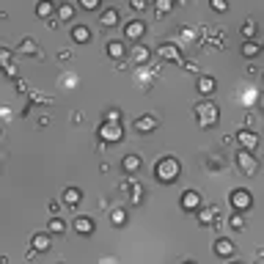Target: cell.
I'll return each instance as SVG.
<instances>
[{
    "label": "cell",
    "mask_w": 264,
    "mask_h": 264,
    "mask_svg": "<svg viewBox=\"0 0 264 264\" xmlns=\"http://www.w3.org/2000/svg\"><path fill=\"white\" fill-rule=\"evenodd\" d=\"M151 173H154V179L160 182V185H173V182H179V176H182V163L176 157L165 154L154 163Z\"/></svg>",
    "instance_id": "obj_1"
},
{
    "label": "cell",
    "mask_w": 264,
    "mask_h": 264,
    "mask_svg": "<svg viewBox=\"0 0 264 264\" xmlns=\"http://www.w3.org/2000/svg\"><path fill=\"white\" fill-rule=\"evenodd\" d=\"M218 121H220V108L215 105V102H209V99L198 102L196 105V124L201 127V130H212Z\"/></svg>",
    "instance_id": "obj_2"
},
{
    "label": "cell",
    "mask_w": 264,
    "mask_h": 264,
    "mask_svg": "<svg viewBox=\"0 0 264 264\" xmlns=\"http://www.w3.org/2000/svg\"><path fill=\"white\" fill-rule=\"evenodd\" d=\"M118 193H121L132 206H140L143 198H146V190H143V185H140L138 179H135V176H127L121 185H118Z\"/></svg>",
    "instance_id": "obj_3"
},
{
    "label": "cell",
    "mask_w": 264,
    "mask_h": 264,
    "mask_svg": "<svg viewBox=\"0 0 264 264\" xmlns=\"http://www.w3.org/2000/svg\"><path fill=\"white\" fill-rule=\"evenodd\" d=\"M234 163H237V168H239V173H242V176H251V179H253L256 173H259V168H261L259 157H256L253 151H242V149L237 151Z\"/></svg>",
    "instance_id": "obj_4"
},
{
    "label": "cell",
    "mask_w": 264,
    "mask_h": 264,
    "mask_svg": "<svg viewBox=\"0 0 264 264\" xmlns=\"http://www.w3.org/2000/svg\"><path fill=\"white\" fill-rule=\"evenodd\" d=\"M228 201H231V206H234V212H242V215H245V212L253 206V196H251V190L237 187V190H231Z\"/></svg>",
    "instance_id": "obj_5"
},
{
    "label": "cell",
    "mask_w": 264,
    "mask_h": 264,
    "mask_svg": "<svg viewBox=\"0 0 264 264\" xmlns=\"http://www.w3.org/2000/svg\"><path fill=\"white\" fill-rule=\"evenodd\" d=\"M173 39H176V44H179V47H201L198 30H193L190 25H179V28H176V33H173Z\"/></svg>",
    "instance_id": "obj_6"
},
{
    "label": "cell",
    "mask_w": 264,
    "mask_h": 264,
    "mask_svg": "<svg viewBox=\"0 0 264 264\" xmlns=\"http://www.w3.org/2000/svg\"><path fill=\"white\" fill-rule=\"evenodd\" d=\"M234 140H237V146L242 151H253V154H256V149H259V135H256L253 130H245V127H239V130H237Z\"/></svg>",
    "instance_id": "obj_7"
},
{
    "label": "cell",
    "mask_w": 264,
    "mask_h": 264,
    "mask_svg": "<svg viewBox=\"0 0 264 264\" xmlns=\"http://www.w3.org/2000/svg\"><path fill=\"white\" fill-rule=\"evenodd\" d=\"M157 58L160 61H168V63H182L185 58H182V47L176 42H163L157 47Z\"/></svg>",
    "instance_id": "obj_8"
},
{
    "label": "cell",
    "mask_w": 264,
    "mask_h": 264,
    "mask_svg": "<svg viewBox=\"0 0 264 264\" xmlns=\"http://www.w3.org/2000/svg\"><path fill=\"white\" fill-rule=\"evenodd\" d=\"M99 140H102V143H121V140H124V127H121V124H108V121H102V124H99Z\"/></svg>",
    "instance_id": "obj_9"
},
{
    "label": "cell",
    "mask_w": 264,
    "mask_h": 264,
    "mask_svg": "<svg viewBox=\"0 0 264 264\" xmlns=\"http://www.w3.org/2000/svg\"><path fill=\"white\" fill-rule=\"evenodd\" d=\"M105 52H108V58H113L116 63L130 58V47H127V42H121V39H108V42H105Z\"/></svg>",
    "instance_id": "obj_10"
},
{
    "label": "cell",
    "mask_w": 264,
    "mask_h": 264,
    "mask_svg": "<svg viewBox=\"0 0 264 264\" xmlns=\"http://www.w3.org/2000/svg\"><path fill=\"white\" fill-rule=\"evenodd\" d=\"M132 130L138 132V135H151L154 130H160V118L151 116V113H143V116H138L132 121Z\"/></svg>",
    "instance_id": "obj_11"
},
{
    "label": "cell",
    "mask_w": 264,
    "mask_h": 264,
    "mask_svg": "<svg viewBox=\"0 0 264 264\" xmlns=\"http://www.w3.org/2000/svg\"><path fill=\"white\" fill-rule=\"evenodd\" d=\"M143 36H146V22H143V20H130L124 25V39L130 44H140Z\"/></svg>",
    "instance_id": "obj_12"
},
{
    "label": "cell",
    "mask_w": 264,
    "mask_h": 264,
    "mask_svg": "<svg viewBox=\"0 0 264 264\" xmlns=\"http://www.w3.org/2000/svg\"><path fill=\"white\" fill-rule=\"evenodd\" d=\"M17 52L20 55H30V58H36V61H44V52H42V47H39V42L33 36H22L20 44H17Z\"/></svg>",
    "instance_id": "obj_13"
},
{
    "label": "cell",
    "mask_w": 264,
    "mask_h": 264,
    "mask_svg": "<svg viewBox=\"0 0 264 264\" xmlns=\"http://www.w3.org/2000/svg\"><path fill=\"white\" fill-rule=\"evenodd\" d=\"M196 218H198V223H201V226H215L218 220H223V209H220L218 204L201 206V209L196 212Z\"/></svg>",
    "instance_id": "obj_14"
},
{
    "label": "cell",
    "mask_w": 264,
    "mask_h": 264,
    "mask_svg": "<svg viewBox=\"0 0 264 264\" xmlns=\"http://www.w3.org/2000/svg\"><path fill=\"white\" fill-rule=\"evenodd\" d=\"M130 63H132V66H149V63H151V50L146 44H132Z\"/></svg>",
    "instance_id": "obj_15"
},
{
    "label": "cell",
    "mask_w": 264,
    "mask_h": 264,
    "mask_svg": "<svg viewBox=\"0 0 264 264\" xmlns=\"http://www.w3.org/2000/svg\"><path fill=\"white\" fill-rule=\"evenodd\" d=\"M204 206V196L198 190H185L182 193V209L185 212H198Z\"/></svg>",
    "instance_id": "obj_16"
},
{
    "label": "cell",
    "mask_w": 264,
    "mask_h": 264,
    "mask_svg": "<svg viewBox=\"0 0 264 264\" xmlns=\"http://www.w3.org/2000/svg\"><path fill=\"white\" fill-rule=\"evenodd\" d=\"M212 253H215V256H220V259H234L237 245L231 242L228 237H218V239H215V245H212Z\"/></svg>",
    "instance_id": "obj_17"
},
{
    "label": "cell",
    "mask_w": 264,
    "mask_h": 264,
    "mask_svg": "<svg viewBox=\"0 0 264 264\" xmlns=\"http://www.w3.org/2000/svg\"><path fill=\"white\" fill-rule=\"evenodd\" d=\"M72 228H75L80 237H91L94 231H97V223H94V218H88V215H77V218L72 220Z\"/></svg>",
    "instance_id": "obj_18"
},
{
    "label": "cell",
    "mask_w": 264,
    "mask_h": 264,
    "mask_svg": "<svg viewBox=\"0 0 264 264\" xmlns=\"http://www.w3.org/2000/svg\"><path fill=\"white\" fill-rule=\"evenodd\" d=\"M140 168H143V157H140V154H135V151L124 154V160H121V171H124L127 176H138Z\"/></svg>",
    "instance_id": "obj_19"
},
{
    "label": "cell",
    "mask_w": 264,
    "mask_h": 264,
    "mask_svg": "<svg viewBox=\"0 0 264 264\" xmlns=\"http://www.w3.org/2000/svg\"><path fill=\"white\" fill-rule=\"evenodd\" d=\"M196 88L201 97H212L215 91H218V80H215L212 75H198L196 77Z\"/></svg>",
    "instance_id": "obj_20"
},
{
    "label": "cell",
    "mask_w": 264,
    "mask_h": 264,
    "mask_svg": "<svg viewBox=\"0 0 264 264\" xmlns=\"http://www.w3.org/2000/svg\"><path fill=\"white\" fill-rule=\"evenodd\" d=\"M80 201H83V193H80L77 187H66V190L61 193V204L66 206V209H75Z\"/></svg>",
    "instance_id": "obj_21"
},
{
    "label": "cell",
    "mask_w": 264,
    "mask_h": 264,
    "mask_svg": "<svg viewBox=\"0 0 264 264\" xmlns=\"http://www.w3.org/2000/svg\"><path fill=\"white\" fill-rule=\"evenodd\" d=\"M52 234H44V231H39V234H33L30 237V248H36L39 253H47L52 248V239H50Z\"/></svg>",
    "instance_id": "obj_22"
},
{
    "label": "cell",
    "mask_w": 264,
    "mask_h": 264,
    "mask_svg": "<svg viewBox=\"0 0 264 264\" xmlns=\"http://www.w3.org/2000/svg\"><path fill=\"white\" fill-rule=\"evenodd\" d=\"M91 39H94V33L88 25H72V42L75 44H88Z\"/></svg>",
    "instance_id": "obj_23"
},
{
    "label": "cell",
    "mask_w": 264,
    "mask_h": 264,
    "mask_svg": "<svg viewBox=\"0 0 264 264\" xmlns=\"http://www.w3.org/2000/svg\"><path fill=\"white\" fill-rule=\"evenodd\" d=\"M118 22H121V17H118V9L116 6H110V9H105L99 14V25L102 28H116Z\"/></svg>",
    "instance_id": "obj_24"
},
{
    "label": "cell",
    "mask_w": 264,
    "mask_h": 264,
    "mask_svg": "<svg viewBox=\"0 0 264 264\" xmlns=\"http://www.w3.org/2000/svg\"><path fill=\"white\" fill-rule=\"evenodd\" d=\"M108 218H110V226L124 228V226H127V220H130V215H127L124 206H113V209L108 212Z\"/></svg>",
    "instance_id": "obj_25"
},
{
    "label": "cell",
    "mask_w": 264,
    "mask_h": 264,
    "mask_svg": "<svg viewBox=\"0 0 264 264\" xmlns=\"http://www.w3.org/2000/svg\"><path fill=\"white\" fill-rule=\"evenodd\" d=\"M204 168L209 173H220L223 168H226V160H223V154H209V157L204 160Z\"/></svg>",
    "instance_id": "obj_26"
},
{
    "label": "cell",
    "mask_w": 264,
    "mask_h": 264,
    "mask_svg": "<svg viewBox=\"0 0 264 264\" xmlns=\"http://www.w3.org/2000/svg\"><path fill=\"white\" fill-rule=\"evenodd\" d=\"M66 220L61 218V215H55V218L47 220V234H66Z\"/></svg>",
    "instance_id": "obj_27"
},
{
    "label": "cell",
    "mask_w": 264,
    "mask_h": 264,
    "mask_svg": "<svg viewBox=\"0 0 264 264\" xmlns=\"http://www.w3.org/2000/svg\"><path fill=\"white\" fill-rule=\"evenodd\" d=\"M261 52H264V44H259L256 39H253V42H242V55L248 61H253L256 55H261Z\"/></svg>",
    "instance_id": "obj_28"
},
{
    "label": "cell",
    "mask_w": 264,
    "mask_h": 264,
    "mask_svg": "<svg viewBox=\"0 0 264 264\" xmlns=\"http://www.w3.org/2000/svg\"><path fill=\"white\" fill-rule=\"evenodd\" d=\"M36 14H39L42 20L50 22L52 14H58V6H52V3H47V0H42V3H36Z\"/></svg>",
    "instance_id": "obj_29"
},
{
    "label": "cell",
    "mask_w": 264,
    "mask_h": 264,
    "mask_svg": "<svg viewBox=\"0 0 264 264\" xmlns=\"http://www.w3.org/2000/svg\"><path fill=\"white\" fill-rule=\"evenodd\" d=\"M28 99H30V105H44V108H52V105H55L52 97H47V94H39V91H30Z\"/></svg>",
    "instance_id": "obj_30"
},
{
    "label": "cell",
    "mask_w": 264,
    "mask_h": 264,
    "mask_svg": "<svg viewBox=\"0 0 264 264\" xmlns=\"http://www.w3.org/2000/svg\"><path fill=\"white\" fill-rule=\"evenodd\" d=\"M256 30H259V25H256V20H245V22H242V28H239V33H242L245 42H253Z\"/></svg>",
    "instance_id": "obj_31"
},
{
    "label": "cell",
    "mask_w": 264,
    "mask_h": 264,
    "mask_svg": "<svg viewBox=\"0 0 264 264\" xmlns=\"http://www.w3.org/2000/svg\"><path fill=\"white\" fill-rule=\"evenodd\" d=\"M58 20L61 22H72V20H75V6H72V3H61L58 6Z\"/></svg>",
    "instance_id": "obj_32"
},
{
    "label": "cell",
    "mask_w": 264,
    "mask_h": 264,
    "mask_svg": "<svg viewBox=\"0 0 264 264\" xmlns=\"http://www.w3.org/2000/svg\"><path fill=\"white\" fill-rule=\"evenodd\" d=\"M228 226L234 228V231H245V228H248V220H245V215H242V212H234V215L228 218Z\"/></svg>",
    "instance_id": "obj_33"
},
{
    "label": "cell",
    "mask_w": 264,
    "mask_h": 264,
    "mask_svg": "<svg viewBox=\"0 0 264 264\" xmlns=\"http://www.w3.org/2000/svg\"><path fill=\"white\" fill-rule=\"evenodd\" d=\"M102 121H108V124H121V110H118V108H108L105 113H102Z\"/></svg>",
    "instance_id": "obj_34"
},
{
    "label": "cell",
    "mask_w": 264,
    "mask_h": 264,
    "mask_svg": "<svg viewBox=\"0 0 264 264\" xmlns=\"http://www.w3.org/2000/svg\"><path fill=\"white\" fill-rule=\"evenodd\" d=\"M173 9V3L171 0H154V11H157V17H165L168 11Z\"/></svg>",
    "instance_id": "obj_35"
},
{
    "label": "cell",
    "mask_w": 264,
    "mask_h": 264,
    "mask_svg": "<svg viewBox=\"0 0 264 264\" xmlns=\"http://www.w3.org/2000/svg\"><path fill=\"white\" fill-rule=\"evenodd\" d=\"M0 63H3V69L14 66V61H11V50H9V47H0Z\"/></svg>",
    "instance_id": "obj_36"
},
{
    "label": "cell",
    "mask_w": 264,
    "mask_h": 264,
    "mask_svg": "<svg viewBox=\"0 0 264 264\" xmlns=\"http://www.w3.org/2000/svg\"><path fill=\"white\" fill-rule=\"evenodd\" d=\"M209 9H212V11H218V14H226V11H228V3H226V0H212Z\"/></svg>",
    "instance_id": "obj_37"
},
{
    "label": "cell",
    "mask_w": 264,
    "mask_h": 264,
    "mask_svg": "<svg viewBox=\"0 0 264 264\" xmlns=\"http://www.w3.org/2000/svg\"><path fill=\"white\" fill-rule=\"evenodd\" d=\"M14 88H17V94H20V97H22V94H30V91H33V88L28 85V80H22V77L17 80V83H14Z\"/></svg>",
    "instance_id": "obj_38"
},
{
    "label": "cell",
    "mask_w": 264,
    "mask_h": 264,
    "mask_svg": "<svg viewBox=\"0 0 264 264\" xmlns=\"http://www.w3.org/2000/svg\"><path fill=\"white\" fill-rule=\"evenodd\" d=\"M80 9H83V11H97L99 9V0H80Z\"/></svg>",
    "instance_id": "obj_39"
},
{
    "label": "cell",
    "mask_w": 264,
    "mask_h": 264,
    "mask_svg": "<svg viewBox=\"0 0 264 264\" xmlns=\"http://www.w3.org/2000/svg\"><path fill=\"white\" fill-rule=\"evenodd\" d=\"M182 66H185V72H190V75H201V72H198V63L196 61H182Z\"/></svg>",
    "instance_id": "obj_40"
},
{
    "label": "cell",
    "mask_w": 264,
    "mask_h": 264,
    "mask_svg": "<svg viewBox=\"0 0 264 264\" xmlns=\"http://www.w3.org/2000/svg\"><path fill=\"white\" fill-rule=\"evenodd\" d=\"M130 9L132 11H146L149 3H146V0H130Z\"/></svg>",
    "instance_id": "obj_41"
},
{
    "label": "cell",
    "mask_w": 264,
    "mask_h": 264,
    "mask_svg": "<svg viewBox=\"0 0 264 264\" xmlns=\"http://www.w3.org/2000/svg\"><path fill=\"white\" fill-rule=\"evenodd\" d=\"M58 61H61V63L72 61V50H58Z\"/></svg>",
    "instance_id": "obj_42"
},
{
    "label": "cell",
    "mask_w": 264,
    "mask_h": 264,
    "mask_svg": "<svg viewBox=\"0 0 264 264\" xmlns=\"http://www.w3.org/2000/svg\"><path fill=\"white\" fill-rule=\"evenodd\" d=\"M253 124H256V113H248L245 116V130H251Z\"/></svg>",
    "instance_id": "obj_43"
},
{
    "label": "cell",
    "mask_w": 264,
    "mask_h": 264,
    "mask_svg": "<svg viewBox=\"0 0 264 264\" xmlns=\"http://www.w3.org/2000/svg\"><path fill=\"white\" fill-rule=\"evenodd\" d=\"M61 206H63L61 201H50V212H52V218H55V215L61 212Z\"/></svg>",
    "instance_id": "obj_44"
},
{
    "label": "cell",
    "mask_w": 264,
    "mask_h": 264,
    "mask_svg": "<svg viewBox=\"0 0 264 264\" xmlns=\"http://www.w3.org/2000/svg\"><path fill=\"white\" fill-rule=\"evenodd\" d=\"M39 127H47V124H50V113H42V116H39V121H36Z\"/></svg>",
    "instance_id": "obj_45"
},
{
    "label": "cell",
    "mask_w": 264,
    "mask_h": 264,
    "mask_svg": "<svg viewBox=\"0 0 264 264\" xmlns=\"http://www.w3.org/2000/svg\"><path fill=\"white\" fill-rule=\"evenodd\" d=\"M47 28H52V30H58V28H61V20H58V17H52L50 22H47Z\"/></svg>",
    "instance_id": "obj_46"
},
{
    "label": "cell",
    "mask_w": 264,
    "mask_h": 264,
    "mask_svg": "<svg viewBox=\"0 0 264 264\" xmlns=\"http://www.w3.org/2000/svg\"><path fill=\"white\" fill-rule=\"evenodd\" d=\"M248 75H251V77H253V75H259V66H256V63H253V61H251V63H248Z\"/></svg>",
    "instance_id": "obj_47"
},
{
    "label": "cell",
    "mask_w": 264,
    "mask_h": 264,
    "mask_svg": "<svg viewBox=\"0 0 264 264\" xmlns=\"http://www.w3.org/2000/svg\"><path fill=\"white\" fill-rule=\"evenodd\" d=\"M116 69H118V72H127V69H130V61H118Z\"/></svg>",
    "instance_id": "obj_48"
},
{
    "label": "cell",
    "mask_w": 264,
    "mask_h": 264,
    "mask_svg": "<svg viewBox=\"0 0 264 264\" xmlns=\"http://www.w3.org/2000/svg\"><path fill=\"white\" fill-rule=\"evenodd\" d=\"M36 256H39V251H36V248H30V251L25 253V259H28V261H33V259H36Z\"/></svg>",
    "instance_id": "obj_49"
},
{
    "label": "cell",
    "mask_w": 264,
    "mask_h": 264,
    "mask_svg": "<svg viewBox=\"0 0 264 264\" xmlns=\"http://www.w3.org/2000/svg\"><path fill=\"white\" fill-rule=\"evenodd\" d=\"M97 151H99V154H105V151H108V143L99 140V143H97Z\"/></svg>",
    "instance_id": "obj_50"
},
{
    "label": "cell",
    "mask_w": 264,
    "mask_h": 264,
    "mask_svg": "<svg viewBox=\"0 0 264 264\" xmlns=\"http://www.w3.org/2000/svg\"><path fill=\"white\" fill-rule=\"evenodd\" d=\"M256 259H261V261H264V248H256Z\"/></svg>",
    "instance_id": "obj_51"
},
{
    "label": "cell",
    "mask_w": 264,
    "mask_h": 264,
    "mask_svg": "<svg viewBox=\"0 0 264 264\" xmlns=\"http://www.w3.org/2000/svg\"><path fill=\"white\" fill-rule=\"evenodd\" d=\"M259 108L264 110V94H261V97H259Z\"/></svg>",
    "instance_id": "obj_52"
},
{
    "label": "cell",
    "mask_w": 264,
    "mask_h": 264,
    "mask_svg": "<svg viewBox=\"0 0 264 264\" xmlns=\"http://www.w3.org/2000/svg\"><path fill=\"white\" fill-rule=\"evenodd\" d=\"M228 264H245V261H239V259H228Z\"/></svg>",
    "instance_id": "obj_53"
},
{
    "label": "cell",
    "mask_w": 264,
    "mask_h": 264,
    "mask_svg": "<svg viewBox=\"0 0 264 264\" xmlns=\"http://www.w3.org/2000/svg\"><path fill=\"white\" fill-rule=\"evenodd\" d=\"M182 264H198V261H190V259H187V261H182Z\"/></svg>",
    "instance_id": "obj_54"
},
{
    "label": "cell",
    "mask_w": 264,
    "mask_h": 264,
    "mask_svg": "<svg viewBox=\"0 0 264 264\" xmlns=\"http://www.w3.org/2000/svg\"><path fill=\"white\" fill-rule=\"evenodd\" d=\"M256 264H264V261H261V259H256Z\"/></svg>",
    "instance_id": "obj_55"
},
{
    "label": "cell",
    "mask_w": 264,
    "mask_h": 264,
    "mask_svg": "<svg viewBox=\"0 0 264 264\" xmlns=\"http://www.w3.org/2000/svg\"><path fill=\"white\" fill-rule=\"evenodd\" d=\"M261 83H264V75H261Z\"/></svg>",
    "instance_id": "obj_56"
},
{
    "label": "cell",
    "mask_w": 264,
    "mask_h": 264,
    "mask_svg": "<svg viewBox=\"0 0 264 264\" xmlns=\"http://www.w3.org/2000/svg\"><path fill=\"white\" fill-rule=\"evenodd\" d=\"M58 264H63V261H58Z\"/></svg>",
    "instance_id": "obj_57"
}]
</instances>
